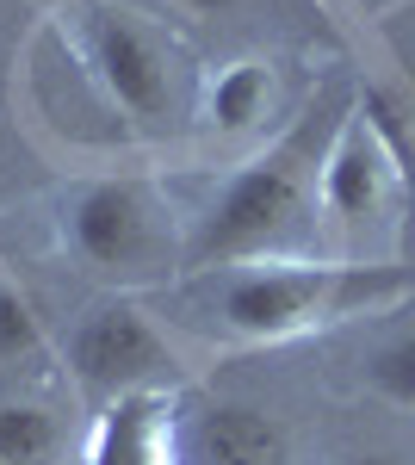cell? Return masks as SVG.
Here are the masks:
<instances>
[{"mask_svg": "<svg viewBox=\"0 0 415 465\" xmlns=\"http://www.w3.org/2000/svg\"><path fill=\"white\" fill-rule=\"evenodd\" d=\"M341 465H403V460H390V453H353V460H341Z\"/></svg>", "mask_w": 415, "mask_h": 465, "instance_id": "cell-15", "label": "cell"}, {"mask_svg": "<svg viewBox=\"0 0 415 465\" xmlns=\"http://www.w3.org/2000/svg\"><path fill=\"white\" fill-rule=\"evenodd\" d=\"M316 162H322V137H316L311 112L279 143L248 155L205 199V212L186 223L180 267L223 273V267H248V261H285L322 223L316 217Z\"/></svg>", "mask_w": 415, "mask_h": 465, "instance_id": "cell-2", "label": "cell"}, {"mask_svg": "<svg viewBox=\"0 0 415 465\" xmlns=\"http://www.w3.org/2000/svg\"><path fill=\"white\" fill-rule=\"evenodd\" d=\"M291 440L273 410L223 397L193 416H180V465H285Z\"/></svg>", "mask_w": 415, "mask_h": 465, "instance_id": "cell-7", "label": "cell"}, {"mask_svg": "<svg viewBox=\"0 0 415 465\" xmlns=\"http://www.w3.org/2000/svg\"><path fill=\"white\" fill-rule=\"evenodd\" d=\"M63 354H69L74 385L105 397V403L131 397V391H173V366H180V354L155 329V317L143 304H131L124 292L94 304L87 317L74 322Z\"/></svg>", "mask_w": 415, "mask_h": 465, "instance_id": "cell-5", "label": "cell"}, {"mask_svg": "<svg viewBox=\"0 0 415 465\" xmlns=\"http://www.w3.org/2000/svg\"><path fill=\"white\" fill-rule=\"evenodd\" d=\"M415 292L410 261H248L211 286V322L230 341H298L353 317H379Z\"/></svg>", "mask_w": 415, "mask_h": 465, "instance_id": "cell-1", "label": "cell"}, {"mask_svg": "<svg viewBox=\"0 0 415 465\" xmlns=\"http://www.w3.org/2000/svg\"><path fill=\"white\" fill-rule=\"evenodd\" d=\"M273 100H279L273 63H261V56H236V63H223V69H211L205 81H199V106H193V118L205 124L211 137L236 143V137L267 131Z\"/></svg>", "mask_w": 415, "mask_h": 465, "instance_id": "cell-9", "label": "cell"}, {"mask_svg": "<svg viewBox=\"0 0 415 465\" xmlns=\"http://www.w3.org/2000/svg\"><path fill=\"white\" fill-rule=\"evenodd\" d=\"M360 118L372 124V137L384 143L390 168H397V199H403V261H410L415 254V112H410V100L372 87V94L360 100Z\"/></svg>", "mask_w": 415, "mask_h": 465, "instance_id": "cell-10", "label": "cell"}, {"mask_svg": "<svg viewBox=\"0 0 415 465\" xmlns=\"http://www.w3.org/2000/svg\"><path fill=\"white\" fill-rule=\"evenodd\" d=\"M56 32L74 50L81 74L94 81V94L131 131L173 137L193 118L199 81L186 74V56L173 50V37L162 25H149L143 13L118 6V0H74V6H63Z\"/></svg>", "mask_w": 415, "mask_h": 465, "instance_id": "cell-3", "label": "cell"}, {"mask_svg": "<svg viewBox=\"0 0 415 465\" xmlns=\"http://www.w3.org/2000/svg\"><path fill=\"white\" fill-rule=\"evenodd\" d=\"M360 379H366V391H372V397L397 403V410H415V329L379 341L372 354L360 360Z\"/></svg>", "mask_w": 415, "mask_h": 465, "instance_id": "cell-12", "label": "cell"}, {"mask_svg": "<svg viewBox=\"0 0 415 465\" xmlns=\"http://www.w3.org/2000/svg\"><path fill=\"white\" fill-rule=\"evenodd\" d=\"M180 13H193V19H236L248 6H261V0H173Z\"/></svg>", "mask_w": 415, "mask_h": 465, "instance_id": "cell-14", "label": "cell"}, {"mask_svg": "<svg viewBox=\"0 0 415 465\" xmlns=\"http://www.w3.org/2000/svg\"><path fill=\"white\" fill-rule=\"evenodd\" d=\"M56 230H63V249L74 254V267L118 292L168 280L186 254V236L173 230L168 199L137 174L74 180L56 205Z\"/></svg>", "mask_w": 415, "mask_h": 465, "instance_id": "cell-4", "label": "cell"}, {"mask_svg": "<svg viewBox=\"0 0 415 465\" xmlns=\"http://www.w3.org/2000/svg\"><path fill=\"white\" fill-rule=\"evenodd\" d=\"M44 341H50V329L37 317V304L19 286L0 280V360H32L44 354Z\"/></svg>", "mask_w": 415, "mask_h": 465, "instance_id": "cell-13", "label": "cell"}, {"mask_svg": "<svg viewBox=\"0 0 415 465\" xmlns=\"http://www.w3.org/2000/svg\"><path fill=\"white\" fill-rule=\"evenodd\" d=\"M316 217L322 230H335L347 249L366 242V230L379 223H403V199H397V168L384 143L372 137V124L360 112H347L335 124V137L322 143V162H316Z\"/></svg>", "mask_w": 415, "mask_h": 465, "instance_id": "cell-6", "label": "cell"}, {"mask_svg": "<svg viewBox=\"0 0 415 465\" xmlns=\"http://www.w3.org/2000/svg\"><path fill=\"white\" fill-rule=\"evenodd\" d=\"M366 6H372V0H366Z\"/></svg>", "mask_w": 415, "mask_h": 465, "instance_id": "cell-16", "label": "cell"}, {"mask_svg": "<svg viewBox=\"0 0 415 465\" xmlns=\"http://www.w3.org/2000/svg\"><path fill=\"white\" fill-rule=\"evenodd\" d=\"M63 416L37 397L0 403V465H63Z\"/></svg>", "mask_w": 415, "mask_h": 465, "instance_id": "cell-11", "label": "cell"}, {"mask_svg": "<svg viewBox=\"0 0 415 465\" xmlns=\"http://www.w3.org/2000/svg\"><path fill=\"white\" fill-rule=\"evenodd\" d=\"M81 465H180V397L173 391L112 397L94 416Z\"/></svg>", "mask_w": 415, "mask_h": 465, "instance_id": "cell-8", "label": "cell"}]
</instances>
